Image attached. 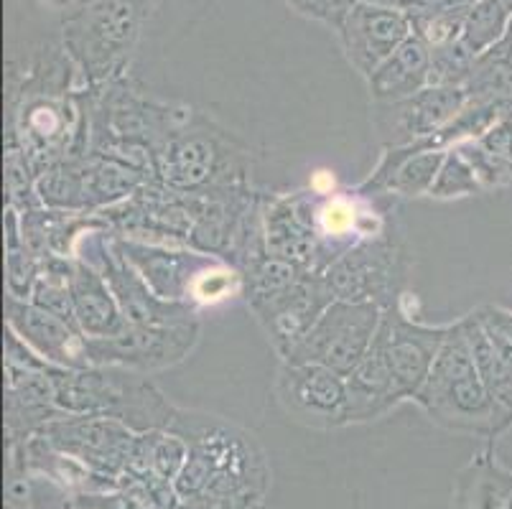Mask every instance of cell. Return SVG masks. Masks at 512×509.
<instances>
[{
    "label": "cell",
    "instance_id": "7c38bea8",
    "mask_svg": "<svg viewBox=\"0 0 512 509\" xmlns=\"http://www.w3.org/2000/svg\"><path fill=\"white\" fill-rule=\"evenodd\" d=\"M113 235L148 245L189 247L194 230V194H181L151 179L133 196L105 209ZM192 250V247H189Z\"/></svg>",
    "mask_w": 512,
    "mask_h": 509
},
{
    "label": "cell",
    "instance_id": "30bf717a",
    "mask_svg": "<svg viewBox=\"0 0 512 509\" xmlns=\"http://www.w3.org/2000/svg\"><path fill=\"white\" fill-rule=\"evenodd\" d=\"M383 314V308L375 303L332 301L309 334L301 339L299 347L281 362L324 364L347 377L370 352L383 324Z\"/></svg>",
    "mask_w": 512,
    "mask_h": 509
},
{
    "label": "cell",
    "instance_id": "7402d4cb",
    "mask_svg": "<svg viewBox=\"0 0 512 509\" xmlns=\"http://www.w3.org/2000/svg\"><path fill=\"white\" fill-rule=\"evenodd\" d=\"M118 242L120 252L130 260V265L141 273L151 291L164 301L189 303L192 301L194 286L199 275L214 263V255L189 250V247H166V245H148V242L125 240V237L113 235Z\"/></svg>",
    "mask_w": 512,
    "mask_h": 509
},
{
    "label": "cell",
    "instance_id": "3957f363",
    "mask_svg": "<svg viewBox=\"0 0 512 509\" xmlns=\"http://www.w3.org/2000/svg\"><path fill=\"white\" fill-rule=\"evenodd\" d=\"M92 151L110 153L151 174L158 146L192 115V107L151 97L128 77L79 90ZM153 176V174H151Z\"/></svg>",
    "mask_w": 512,
    "mask_h": 509
},
{
    "label": "cell",
    "instance_id": "52a82bcc",
    "mask_svg": "<svg viewBox=\"0 0 512 509\" xmlns=\"http://www.w3.org/2000/svg\"><path fill=\"white\" fill-rule=\"evenodd\" d=\"M156 0H85L64 16V51L77 69L79 90L123 77Z\"/></svg>",
    "mask_w": 512,
    "mask_h": 509
},
{
    "label": "cell",
    "instance_id": "9a60e30c",
    "mask_svg": "<svg viewBox=\"0 0 512 509\" xmlns=\"http://www.w3.org/2000/svg\"><path fill=\"white\" fill-rule=\"evenodd\" d=\"M449 329L451 324L431 326L413 321L400 303L383 314V324L372 344L383 354L403 400H416L444 347Z\"/></svg>",
    "mask_w": 512,
    "mask_h": 509
},
{
    "label": "cell",
    "instance_id": "83f0119b",
    "mask_svg": "<svg viewBox=\"0 0 512 509\" xmlns=\"http://www.w3.org/2000/svg\"><path fill=\"white\" fill-rule=\"evenodd\" d=\"M41 258L29 245L21 227L18 209L6 204V293L21 301H29L39 278Z\"/></svg>",
    "mask_w": 512,
    "mask_h": 509
},
{
    "label": "cell",
    "instance_id": "484cf974",
    "mask_svg": "<svg viewBox=\"0 0 512 509\" xmlns=\"http://www.w3.org/2000/svg\"><path fill=\"white\" fill-rule=\"evenodd\" d=\"M72 298L77 326L87 339H107V336H118L120 331L128 329V321L107 286V280L102 278L100 270L92 268L82 258H74Z\"/></svg>",
    "mask_w": 512,
    "mask_h": 509
},
{
    "label": "cell",
    "instance_id": "44dd1931",
    "mask_svg": "<svg viewBox=\"0 0 512 509\" xmlns=\"http://www.w3.org/2000/svg\"><path fill=\"white\" fill-rule=\"evenodd\" d=\"M6 329L29 344L41 359L62 370H82L90 367L87 336L79 326L49 314L31 301H21L6 293Z\"/></svg>",
    "mask_w": 512,
    "mask_h": 509
},
{
    "label": "cell",
    "instance_id": "d4e9b609",
    "mask_svg": "<svg viewBox=\"0 0 512 509\" xmlns=\"http://www.w3.org/2000/svg\"><path fill=\"white\" fill-rule=\"evenodd\" d=\"M431 84V49L416 34L400 44L375 72L367 77L375 105L408 100Z\"/></svg>",
    "mask_w": 512,
    "mask_h": 509
},
{
    "label": "cell",
    "instance_id": "5b68a950",
    "mask_svg": "<svg viewBox=\"0 0 512 509\" xmlns=\"http://www.w3.org/2000/svg\"><path fill=\"white\" fill-rule=\"evenodd\" d=\"M51 380L57 390V405L64 413L113 418L133 433L171 431L181 410L148 375L115 364H90L82 370L57 367Z\"/></svg>",
    "mask_w": 512,
    "mask_h": 509
},
{
    "label": "cell",
    "instance_id": "d590c367",
    "mask_svg": "<svg viewBox=\"0 0 512 509\" xmlns=\"http://www.w3.org/2000/svg\"><path fill=\"white\" fill-rule=\"evenodd\" d=\"M79 509H143L128 489H107V492H85L74 497Z\"/></svg>",
    "mask_w": 512,
    "mask_h": 509
},
{
    "label": "cell",
    "instance_id": "74e56055",
    "mask_svg": "<svg viewBox=\"0 0 512 509\" xmlns=\"http://www.w3.org/2000/svg\"><path fill=\"white\" fill-rule=\"evenodd\" d=\"M6 509H31V507L26 502H23V497H8Z\"/></svg>",
    "mask_w": 512,
    "mask_h": 509
},
{
    "label": "cell",
    "instance_id": "5bb4252c",
    "mask_svg": "<svg viewBox=\"0 0 512 509\" xmlns=\"http://www.w3.org/2000/svg\"><path fill=\"white\" fill-rule=\"evenodd\" d=\"M44 441L72 456L95 474L118 482L128 471L130 454L138 433L113 418L82 413H62L39 431Z\"/></svg>",
    "mask_w": 512,
    "mask_h": 509
},
{
    "label": "cell",
    "instance_id": "4316f807",
    "mask_svg": "<svg viewBox=\"0 0 512 509\" xmlns=\"http://www.w3.org/2000/svg\"><path fill=\"white\" fill-rule=\"evenodd\" d=\"M400 403H403V395L380 349L372 344L365 359L347 375V426L383 418Z\"/></svg>",
    "mask_w": 512,
    "mask_h": 509
},
{
    "label": "cell",
    "instance_id": "2e32d148",
    "mask_svg": "<svg viewBox=\"0 0 512 509\" xmlns=\"http://www.w3.org/2000/svg\"><path fill=\"white\" fill-rule=\"evenodd\" d=\"M276 398L288 415L306 426H347V377L324 364L281 362Z\"/></svg>",
    "mask_w": 512,
    "mask_h": 509
},
{
    "label": "cell",
    "instance_id": "603a6c76",
    "mask_svg": "<svg viewBox=\"0 0 512 509\" xmlns=\"http://www.w3.org/2000/svg\"><path fill=\"white\" fill-rule=\"evenodd\" d=\"M51 367L46 372H23L6 375V400H3V426L8 443H23L41 431L46 423L64 413L57 405V390Z\"/></svg>",
    "mask_w": 512,
    "mask_h": 509
},
{
    "label": "cell",
    "instance_id": "f1b7e54d",
    "mask_svg": "<svg viewBox=\"0 0 512 509\" xmlns=\"http://www.w3.org/2000/svg\"><path fill=\"white\" fill-rule=\"evenodd\" d=\"M72 273L74 258H62V255H49V258H44L41 260L39 278H36V286L31 291L29 301L44 308V311H49V314L77 326L72 298Z\"/></svg>",
    "mask_w": 512,
    "mask_h": 509
},
{
    "label": "cell",
    "instance_id": "8d00e7d4",
    "mask_svg": "<svg viewBox=\"0 0 512 509\" xmlns=\"http://www.w3.org/2000/svg\"><path fill=\"white\" fill-rule=\"evenodd\" d=\"M41 3H46V6L54 8V11H64L67 16L77 11L79 6H85V0H41Z\"/></svg>",
    "mask_w": 512,
    "mask_h": 509
},
{
    "label": "cell",
    "instance_id": "8992f818",
    "mask_svg": "<svg viewBox=\"0 0 512 509\" xmlns=\"http://www.w3.org/2000/svg\"><path fill=\"white\" fill-rule=\"evenodd\" d=\"M416 403L434 423L456 433L497 438L512 426V415L497 405L479 375L462 319L451 324Z\"/></svg>",
    "mask_w": 512,
    "mask_h": 509
},
{
    "label": "cell",
    "instance_id": "7a4b0ae2",
    "mask_svg": "<svg viewBox=\"0 0 512 509\" xmlns=\"http://www.w3.org/2000/svg\"><path fill=\"white\" fill-rule=\"evenodd\" d=\"M171 431L189 446L176 476L181 509H253L271 484V469L255 438L217 415L179 410Z\"/></svg>",
    "mask_w": 512,
    "mask_h": 509
},
{
    "label": "cell",
    "instance_id": "4dcf8cb0",
    "mask_svg": "<svg viewBox=\"0 0 512 509\" xmlns=\"http://www.w3.org/2000/svg\"><path fill=\"white\" fill-rule=\"evenodd\" d=\"M464 331H467L469 347H472L474 362L479 367V375H482L484 385L490 390L492 398L497 400L500 408H505L512 415V372L507 370L505 362L500 359V354L495 352V347L490 344L484 329L479 326L477 316L469 314L462 319Z\"/></svg>",
    "mask_w": 512,
    "mask_h": 509
},
{
    "label": "cell",
    "instance_id": "e0dca14e",
    "mask_svg": "<svg viewBox=\"0 0 512 509\" xmlns=\"http://www.w3.org/2000/svg\"><path fill=\"white\" fill-rule=\"evenodd\" d=\"M469 105V95L464 87L451 84H428L426 90L400 102L375 105L372 125L383 148H398L431 138L444 130L451 120Z\"/></svg>",
    "mask_w": 512,
    "mask_h": 509
},
{
    "label": "cell",
    "instance_id": "cb8c5ba5",
    "mask_svg": "<svg viewBox=\"0 0 512 509\" xmlns=\"http://www.w3.org/2000/svg\"><path fill=\"white\" fill-rule=\"evenodd\" d=\"M21 214L23 235L41 260L49 255L77 258L79 245L92 232H113L110 222L95 212H69V209L36 207Z\"/></svg>",
    "mask_w": 512,
    "mask_h": 509
},
{
    "label": "cell",
    "instance_id": "d6a6232c",
    "mask_svg": "<svg viewBox=\"0 0 512 509\" xmlns=\"http://www.w3.org/2000/svg\"><path fill=\"white\" fill-rule=\"evenodd\" d=\"M474 316L507 370L512 372V311L502 306H482L474 311Z\"/></svg>",
    "mask_w": 512,
    "mask_h": 509
},
{
    "label": "cell",
    "instance_id": "277c9868",
    "mask_svg": "<svg viewBox=\"0 0 512 509\" xmlns=\"http://www.w3.org/2000/svg\"><path fill=\"white\" fill-rule=\"evenodd\" d=\"M250 168V148L197 110L151 158L153 179L181 194L245 189L250 186Z\"/></svg>",
    "mask_w": 512,
    "mask_h": 509
},
{
    "label": "cell",
    "instance_id": "d6986e66",
    "mask_svg": "<svg viewBox=\"0 0 512 509\" xmlns=\"http://www.w3.org/2000/svg\"><path fill=\"white\" fill-rule=\"evenodd\" d=\"M337 31L352 67L362 77H370L400 44L411 39L413 23L403 8L377 0H357Z\"/></svg>",
    "mask_w": 512,
    "mask_h": 509
},
{
    "label": "cell",
    "instance_id": "836d02e7",
    "mask_svg": "<svg viewBox=\"0 0 512 509\" xmlns=\"http://www.w3.org/2000/svg\"><path fill=\"white\" fill-rule=\"evenodd\" d=\"M484 153L512 168V100L502 107L500 118L490 125L482 138L474 140Z\"/></svg>",
    "mask_w": 512,
    "mask_h": 509
},
{
    "label": "cell",
    "instance_id": "6da1fadb",
    "mask_svg": "<svg viewBox=\"0 0 512 509\" xmlns=\"http://www.w3.org/2000/svg\"><path fill=\"white\" fill-rule=\"evenodd\" d=\"M77 92V69L67 51H46L23 74L8 72L6 143L21 148L36 176L67 153L90 148Z\"/></svg>",
    "mask_w": 512,
    "mask_h": 509
},
{
    "label": "cell",
    "instance_id": "f35d334b",
    "mask_svg": "<svg viewBox=\"0 0 512 509\" xmlns=\"http://www.w3.org/2000/svg\"><path fill=\"white\" fill-rule=\"evenodd\" d=\"M253 509H265V507H260V504H255V507Z\"/></svg>",
    "mask_w": 512,
    "mask_h": 509
},
{
    "label": "cell",
    "instance_id": "e575fe53",
    "mask_svg": "<svg viewBox=\"0 0 512 509\" xmlns=\"http://www.w3.org/2000/svg\"><path fill=\"white\" fill-rule=\"evenodd\" d=\"M293 8H299L301 13L311 18H319V21L329 23V26L339 28L342 26L344 16L349 13V8L355 6L357 0H288Z\"/></svg>",
    "mask_w": 512,
    "mask_h": 509
},
{
    "label": "cell",
    "instance_id": "ffe728a7",
    "mask_svg": "<svg viewBox=\"0 0 512 509\" xmlns=\"http://www.w3.org/2000/svg\"><path fill=\"white\" fill-rule=\"evenodd\" d=\"M314 204V189L293 191V194H263V235L265 250L271 258L319 273Z\"/></svg>",
    "mask_w": 512,
    "mask_h": 509
},
{
    "label": "cell",
    "instance_id": "8fae6325",
    "mask_svg": "<svg viewBox=\"0 0 512 509\" xmlns=\"http://www.w3.org/2000/svg\"><path fill=\"white\" fill-rule=\"evenodd\" d=\"M77 258L100 270L128 324L146 326L199 319V308H194L192 303L164 301V298L151 291V286L141 278V273L120 252L113 232H92V235H87L79 245Z\"/></svg>",
    "mask_w": 512,
    "mask_h": 509
},
{
    "label": "cell",
    "instance_id": "f546056e",
    "mask_svg": "<svg viewBox=\"0 0 512 509\" xmlns=\"http://www.w3.org/2000/svg\"><path fill=\"white\" fill-rule=\"evenodd\" d=\"M512 26L510 0H477L469 6L467 21L462 28V44L474 56H482L492 46L500 44Z\"/></svg>",
    "mask_w": 512,
    "mask_h": 509
},
{
    "label": "cell",
    "instance_id": "ac0fdd59",
    "mask_svg": "<svg viewBox=\"0 0 512 509\" xmlns=\"http://www.w3.org/2000/svg\"><path fill=\"white\" fill-rule=\"evenodd\" d=\"M334 301L327 280L321 273L306 270L299 280H293L291 286L283 288L276 296L265 298L250 306L258 324L263 326L268 342L278 352V357L286 359L299 342L309 334L311 326L316 324L324 308Z\"/></svg>",
    "mask_w": 512,
    "mask_h": 509
},
{
    "label": "cell",
    "instance_id": "4fadbf2b",
    "mask_svg": "<svg viewBox=\"0 0 512 509\" xmlns=\"http://www.w3.org/2000/svg\"><path fill=\"white\" fill-rule=\"evenodd\" d=\"M202 334V321L186 319L174 324H146L120 331L107 339H87L90 364H115L143 375L169 370L194 352Z\"/></svg>",
    "mask_w": 512,
    "mask_h": 509
},
{
    "label": "cell",
    "instance_id": "1f68e13d",
    "mask_svg": "<svg viewBox=\"0 0 512 509\" xmlns=\"http://www.w3.org/2000/svg\"><path fill=\"white\" fill-rule=\"evenodd\" d=\"M479 191L484 189L472 163L459 151V146L449 148L444 163H441L439 179H436L434 189L428 196H434V199H459V196L479 194Z\"/></svg>",
    "mask_w": 512,
    "mask_h": 509
},
{
    "label": "cell",
    "instance_id": "9c48e42d",
    "mask_svg": "<svg viewBox=\"0 0 512 509\" xmlns=\"http://www.w3.org/2000/svg\"><path fill=\"white\" fill-rule=\"evenodd\" d=\"M411 273V255L406 242L390 227L385 235L355 245L339 255L327 270L329 291L334 301L375 303L383 311L398 306Z\"/></svg>",
    "mask_w": 512,
    "mask_h": 509
},
{
    "label": "cell",
    "instance_id": "ba28073f",
    "mask_svg": "<svg viewBox=\"0 0 512 509\" xmlns=\"http://www.w3.org/2000/svg\"><path fill=\"white\" fill-rule=\"evenodd\" d=\"M151 179L146 168L102 151H72L57 161L36 181L44 207L69 212H95L125 202Z\"/></svg>",
    "mask_w": 512,
    "mask_h": 509
}]
</instances>
